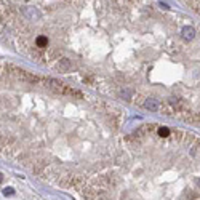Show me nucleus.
I'll use <instances>...</instances> for the list:
<instances>
[{"instance_id":"obj_1","label":"nucleus","mask_w":200,"mask_h":200,"mask_svg":"<svg viewBox=\"0 0 200 200\" xmlns=\"http://www.w3.org/2000/svg\"><path fill=\"white\" fill-rule=\"evenodd\" d=\"M19 8L34 35H94L120 40L122 82L117 96L200 127V23L151 0H40ZM117 48V50H118Z\"/></svg>"},{"instance_id":"obj_2","label":"nucleus","mask_w":200,"mask_h":200,"mask_svg":"<svg viewBox=\"0 0 200 200\" xmlns=\"http://www.w3.org/2000/svg\"><path fill=\"white\" fill-rule=\"evenodd\" d=\"M85 200H200V135L147 123L109 170L83 187Z\"/></svg>"},{"instance_id":"obj_3","label":"nucleus","mask_w":200,"mask_h":200,"mask_svg":"<svg viewBox=\"0 0 200 200\" xmlns=\"http://www.w3.org/2000/svg\"><path fill=\"white\" fill-rule=\"evenodd\" d=\"M182 5H186L187 8H191L194 13H197L200 16V0H179Z\"/></svg>"},{"instance_id":"obj_4","label":"nucleus","mask_w":200,"mask_h":200,"mask_svg":"<svg viewBox=\"0 0 200 200\" xmlns=\"http://www.w3.org/2000/svg\"><path fill=\"white\" fill-rule=\"evenodd\" d=\"M15 194V191H13L11 187H6V189H3V195H13Z\"/></svg>"},{"instance_id":"obj_5","label":"nucleus","mask_w":200,"mask_h":200,"mask_svg":"<svg viewBox=\"0 0 200 200\" xmlns=\"http://www.w3.org/2000/svg\"><path fill=\"white\" fill-rule=\"evenodd\" d=\"M2 179H3V176H2V173H0V182H2Z\"/></svg>"}]
</instances>
